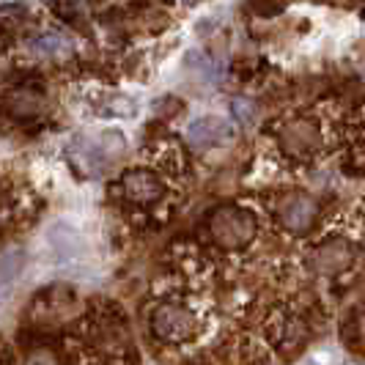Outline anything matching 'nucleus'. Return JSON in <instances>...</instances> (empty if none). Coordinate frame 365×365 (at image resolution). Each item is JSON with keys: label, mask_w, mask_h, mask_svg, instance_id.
<instances>
[{"label": "nucleus", "mask_w": 365, "mask_h": 365, "mask_svg": "<svg viewBox=\"0 0 365 365\" xmlns=\"http://www.w3.org/2000/svg\"><path fill=\"white\" fill-rule=\"evenodd\" d=\"M127 148V140L121 132H96V135H77L69 143V160L77 165L80 173L99 176L108 170Z\"/></svg>", "instance_id": "obj_1"}, {"label": "nucleus", "mask_w": 365, "mask_h": 365, "mask_svg": "<svg viewBox=\"0 0 365 365\" xmlns=\"http://www.w3.org/2000/svg\"><path fill=\"white\" fill-rule=\"evenodd\" d=\"M209 234L222 247H242L256 234V220L239 206H222L209 220Z\"/></svg>", "instance_id": "obj_2"}, {"label": "nucleus", "mask_w": 365, "mask_h": 365, "mask_svg": "<svg viewBox=\"0 0 365 365\" xmlns=\"http://www.w3.org/2000/svg\"><path fill=\"white\" fill-rule=\"evenodd\" d=\"M151 327L168 344H184L198 332V322L182 305H160L151 316Z\"/></svg>", "instance_id": "obj_3"}, {"label": "nucleus", "mask_w": 365, "mask_h": 365, "mask_svg": "<svg viewBox=\"0 0 365 365\" xmlns=\"http://www.w3.org/2000/svg\"><path fill=\"white\" fill-rule=\"evenodd\" d=\"M113 190H118V195L132 203H151L163 198V182L151 170H127Z\"/></svg>", "instance_id": "obj_4"}, {"label": "nucleus", "mask_w": 365, "mask_h": 365, "mask_svg": "<svg viewBox=\"0 0 365 365\" xmlns=\"http://www.w3.org/2000/svg\"><path fill=\"white\" fill-rule=\"evenodd\" d=\"M231 124L220 115H201L187 127V140L195 148H215L231 140Z\"/></svg>", "instance_id": "obj_5"}, {"label": "nucleus", "mask_w": 365, "mask_h": 365, "mask_svg": "<svg viewBox=\"0 0 365 365\" xmlns=\"http://www.w3.org/2000/svg\"><path fill=\"white\" fill-rule=\"evenodd\" d=\"M313 269L319 274H335L354 261V247L346 239H329L313 253Z\"/></svg>", "instance_id": "obj_6"}, {"label": "nucleus", "mask_w": 365, "mask_h": 365, "mask_svg": "<svg viewBox=\"0 0 365 365\" xmlns=\"http://www.w3.org/2000/svg\"><path fill=\"white\" fill-rule=\"evenodd\" d=\"M277 212H280V220H283V225L289 231L302 234V231L311 228L313 217H316V203L308 195H292V198H286V201L280 203Z\"/></svg>", "instance_id": "obj_7"}, {"label": "nucleus", "mask_w": 365, "mask_h": 365, "mask_svg": "<svg viewBox=\"0 0 365 365\" xmlns=\"http://www.w3.org/2000/svg\"><path fill=\"white\" fill-rule=\"evenodd\" d=\"M280 146L292 154H311L313 148L319 146V129L308 121H297L280 135Z\"/></svg>", "instance_id": "obj_8"}, {"label": "nucleus", "mask_w": 365, "mask_h": 365, "mask_svg": "<svg viewBox=\"0 0 365 365\" xmlns=\"http://www.w3.org/2000/svg\"><path fill=\"white\" fill-rule=\"evenodd\" d=\"M22 267H25V253L22 250H9V253L0 256V311H3L11 289H14V280L19 277Z\"/></svg>", "instance_id": "obj_9"}, {"label": "nucleus", "mask_w": 365, "mask_h": 365, "mask_svg": "<svg viewBox=\"0 0 365 365\" xmlns=\"http://www.w3.org/2000/svg\"><path fill=\"white\" fill-rule=\"evenodd\" d=\"M31 50L41 58H61V55H69L74 50V44L61 34H41L31 41Z\"/></svg>", "instance_id": "obj_10"}, {"label": "nucleus", "mask_w": 365, "mask_h": 365, "mask_svg": "<svg viewBox=\"0 0 365 365\" xmlns=\"http://www.w3.org/2000/svg\"><path fill=\"white\" fill-rule=\"evenodd\" d=\"M61 228H63V239H58V237L50 234V245H53V250L61 258L77 256V253H80V247H83V242H80V237H77V231L69 228V225H63V222H61Z\"/></svg>", "instance_id": "obj_11"}, {"label": "nucleus", "mask_w": 365, "mask_h": 365, "mask_svg": "<svg viewBox=\"0 0 365 365\" xmlns=\"http://www.w3.org/2000/svg\"><path fill=\"white\" fill-rule=\"evenodd\" d=\"M344 363H346V360H341V354L332 346L313 349L311 354L302 360V365H344Z\"/></svg>", "instance_id": "obj_12"}, {"label": "nucleus", "mask_w": 365, "mask_h": 365, "mask_svg": "<svg viewBox=\"0 0 365 365\" xmlns=\"http://www.w3.org/2000/svg\"><path fill=\"white\" fill-rule=\"evenodd\" d=\"M234 113L239 115V121H242V124L256 121V108H253L250 102H245V99H234Z\"/></svg>", "instance_id": "obj_13"}, {"label": "nucleus", "mask_w": 365, "mask_h": 365, "mask_svg": "<svg viewBox=\"0 0 365 365\" xmlns=\"http://www.w3.org/2000/svg\"><path fill=\"white\" fill-rule=\"evenodd\" d=\"M25 365H55V360H53V354H47V351H38V354H31Z\"/></svg>", "instance_id": "obj_14"}, {"label": "nucleus", "mask_w": 365, "mask_h": 365, "mask_svg": "<svg viewBox=\"0 0 365 365\" xmlns=\"http://www.w3.org/2000/svg\"><path fill=\"white\" fill-rule=\"evenodd\" d=\"M360 332H363V338H365V313H363V319H360Z\"/></svg>", "instance_id": "obj_15"}, {"label": "nucleus", "mask_w": 365, "mask_h": 365, "mask_svg": "<svg viewBox=\"0 0 365 365\" xmlns=\"http://www.w3.org/2000/svg\"><path fill=\"white\" fill-rule=\"evenodd\" d=\"M344 365H360V363H354V360H346V363H344Z\"/></svg>", "instance_id": "obj_16"}]
</instances>
